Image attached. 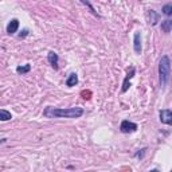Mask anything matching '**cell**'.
Instances as JSON below:
<instances>
[{
    "label": "cell",
    "instance_id": "2",
    "mask_svg": "<svg viewBox=\"0 0 172 172\" xmlns=\"http://www.w3.org/2000/svg\"><path fill=\"white\" fill-rule=\"evenodd\" d=\"M170 71H171V62H170V58L167 55H164L162 58L159 63V75H160V83L162 86L164 87L167 85V81H168V77H170Z\"/></svg>",
    "mask_w": 172,
    "mask_h": 172
},
{
    "label": "cell",
    "instance_id": "7",
    "mask_svg": "<svg viewBox=\"0 0 172 172\" xmlns=\"http://www.w3.org/2000/svg\"><path fill=\"white\" fill-rule=\"evenodd\" d=\"M49 62L54 69H58V55L54 53V51H50L49 53Z\"/></svg>",
    "mask_w": 172,
    "mask_h": 172
},
{
    "label": "cell",
    "instance_id": "10",
    "mask_svg": "<svg viewBox=\"0 0 172 172\" xmlns=\"http://www.w3.org/2000/svg\"><path fill=\"white\" fill-rule=\"evenodd\" d=\"M0 118H2L3 121L11 120V113H10V112H7L6 109H2V110H0Z\"/></svg>",
    "mask_w": 172,
    "mask_h": 172
},
{
    "label": "cell",
    "instance_id": "15",
    "mask_svg": "<svg viewBox=\"0 0 172 172\" xmlns=\"http://www.w3.org/2000/svg\"><path fill=\"white\" fill-rule=\"evenodd\" d=\"M27 34H28V30H23V31L20 32V35H19V36H20V38H23V36H26Z\"/></svg>",
    "mask_w": 172,
    "mask_h": 172
},
{
    "label": "cell",
    "instance_id": "5",
    "mask_svg": "<svg viewBox=\"0 0 172 172\" xmlns=\"http://www.w3.org/2000/svg\"><path fill=\"white\" fill-rule=\"evenodd\" d=\"M18 27H19V22H18L16 19H12L8 23V26H7V32L11 35V34H15L16 30H18Z\"/></svg>",
    "mask_w": 172,
    "mask_h": 172
},
{
    "label": "cell",
    "instance_id": "16",
    "mask_svg": "<svg viewBox=\"0 0 172 172\" xmlns=\"http://www.w3.org/2000/svg\"><path fill=\"white\" fill-rule=\"evenodd\" d=\"M149 172H159V170H152V171H149Z\"/></svg>",
    "mask_w": 172,
    "mask_h": 172
},
{
    "label": "cell",
    "instance_id": "9",
    "mask_svg": "<svg viewBox=\"0 0 172 172\" xmlns=\"http://www.w3.org/2000/svg\"><path fill=\"white\" fill-rule=\"evenodd\" d=\"M133 74H134V69L132 67V69H130V73H129V74H128V77L125 78V81H124V85H122V91H126V90H128V87H129V85H128V81H129V79L132 78V77H133Z\"/></svg>",
    "mask_w": 172,
    "mask_h": 172
},
{
    "label": "cell",
    "instance_id": "6",
    "mask_svg": "<svg viewBox=\"0 0 172 172\" xmlns=\"http://www.w3.org/2000/svg\"><path fill=\"white\" fill-rule=\"evenodd\" d=\"M134 51H136L137 54L141 53V34L140 32H136L134 34Z\"/></svg>",
    "mask_w": 172,
    "mask_h": 172
},
{
    "label": "cell",
    "instance_id": "13",
    "mask_svg": "<svg viewBox=\"0 0 172 172\" xmlns=\"http://www.w3.org/2000/svg\"><path fill=\"white\" fill-rule=\"evenodd\" d=\"M163 14L164 15H167V16H170L172 15V4H166L163 7Z\"/></svg>",
    "mask_w": 172,
    "mask_h": 172
},
{
    "label": "cell",
    "instance_id": "17",
    "mask_svg": "<svg viewBox=\"0 0 172 172\" xmlns=\"http://www.w3.org/2000/svg\"><path fill=\"white\" fill-rule=\"evenodd\" d=\"M171 172H172V171H171Z\"/></svg>",
    "mask_w": 172,
    "mask_h": 172
},
{
    "label": "cell",
    "instance_id": "12",
    "mask_svg": "<svg viewBox=\"0 0 172 172\" xmlns=\"http://www.w3.org/2000/svg\"><path fill=\"white\" fill-rule=\"evenodd\" d=\"M30 69H31L30 65H24V66H19V67L16 69V71L19 73V74H24V73H28V71H30Z\"/></svg>",
    "mask_w": 172,
    "mask_h": 172
},
{
    "label": "cell",
    "instance_id": "4",
    "mask_svg": "<svg viewBox=\"0 0 172 172\" xmlns=\"http://www.w3.org/2000/svg\"><path fill=\"white\" fill-rule=\"evenodd\" d=\"M160 121L167 125H172V112L168 109H163L160 112Z\"/></svg>",
    "mask_w": 172,
    "mask_h": 172
},
{
    "label": "cell",
    "instance_id": "11",
    "mask_svg": "<svg viewBox=\"0 0 172 172\" xmlns=\"http://www.w3.org/2000/svg\"><path fill=\"white\" fill-rule=\"evenodd\" d=\"M171 27H172V20H164V22H162V28L166 32H170Z\"/></svg>",
    "mask_w": 172,
    "mask_h": 172
},
{
    "label": "cell",
    "instance_id": "3",
    "mask_svg": "<svg viewBox=\"0 0 172 172\" xmlns=\"http://www.w3.org/2000/svg\"><path fill=\"white\" fill-rule=\"evenodd\" d=\"M120 129H121L122 133H132V132H134L137 129V124L134 122H130V121H122L121 122V126H120Z\"/></svg>",
    "mask_w": 172,
    "mask_h": 172
},
{
    "label": "cell",
    "instance_id": "14",
    "mask_svg": "<svg viewBox=\"0 0 172 172\" xmlns=\"http://www.w3.org/2000/svg\"><path fill=\"white\" fill-rule=\"evenodd\" d=\"M81 96H82L83 98H85V100H89V98H90V96H91V93H90L89 90H87V91H85V90H83L82 93H81Z\"/></svg>",
    "mask_w": 172,
    "mask_h": 172
},
{
    "label": "cell",
    "instance_id": "1",
    "mask_svg": "<svg viewBox=\"0 0 172 172\" xmlns=\"http://www.w3.org/2000/svg\"><path fill=\"white\" fill-rule=\"evenodd\" d=\"M46 117L57 118V117H67V118H77L83 114L82 108H69V109H58V108H46L45 113Z\"/></svg>",
    "mask_w": 172,
    "mask_h": 172
},
{
    "label": "cell",
    "instance_id": "8",
    "mask_svg": "<svg viewBox=\"0 0 172 172\" xmlns=\"http://www.w3.org/2000/svg\"><path fill=\"white\" fill-rule=\"evenodd\" d=\"M77 82H78V77H77L75 73H71L70 75H69V78L66 79V85L67 86H75L77 85Z\"/></svg>",
    "mask_w": 172,
    "mask_h": 172
}]
</instances>
